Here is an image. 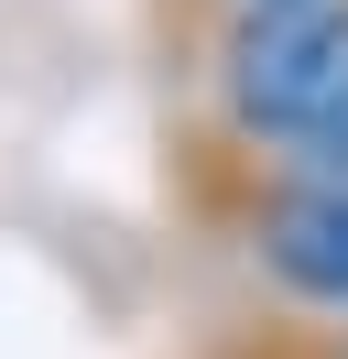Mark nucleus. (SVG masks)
<instances>
[{"label": "nucleus", "mask_w": 348, "mask_h": 359, "mask_svg": "<svg viewBox=\"0 0 348 359\" xmlns=\"http://www.w3.org/2000/svg\"><path fill=\"white\" fill-rule=\"evenodd\" d=\"M229 120L283 153H337L348 142V0H283V11L239 22Z\"/></svg>", "instance_id": "f257e3e1"}, {"label": "nucleus", "mask_w": 348, "mask_h": 359, "mask_svg": "<svg viewBox=\"0 0 348 359\" xmlns=\"http://www.w3.org/2000/svg\"><path fill=\"white\" fill-rule=\"evenodd\" d=\"M250 250L283 294L304 305H348V142L337 153H294V175L261 196Z\"/></svg>", "instance_id": "f03ea898"}, {"label": "nucleus", "mask_w": 348, "mask_h": 359, "mask_svg": "<svg viewBox=\"0 0 348 359\" xmlns=\"http://www.w3.org/2000/svg\"><path fill=\"white\" fill-rule=\"evenodd\" d=\"M250 11H283V0H250Z\"/></svg>", "instance_id": "7ed1b4c3"}]
</instances>
